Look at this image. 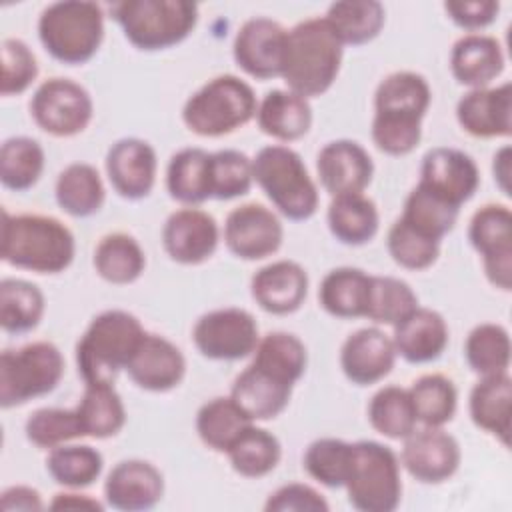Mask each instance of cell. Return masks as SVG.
I'll list each match as a JSON object with an SVG mask.
<instances>
[{
  "label": "cell",
  "instance_id": "1",
  "mask_svg": "<svg viewBox=\"0 0 512 512\" xmlns=\"http://www.w3.org/2000/svg\"><path fill=\"white\" fill-rule=\"evenodd\" d=\"M428 80L412 70H398L380 80L374 92L372 142L388 156H406L422 140V120L430 108Z\"/></svg>",
  "mask_w": 512,
  "mask_h": 512
},
{
  "label": "cell",
  "instance_id": "2",
  "mask_svg": "<svg viewBox=\"0 0 512 512\" xmlns=\"http://www.w3.org/2000/svg\"><path fill=\"white\" fill-rule=\"evenodd\" d=\"M344 44L322 16L306 18L288 30L280 78L302 98L326 94L342 66Z\"/></svg>",
  "mask_w": 512,
  "mask_h": 512
},
{
  "label": "cell",
  "instance_id": "3",
  "mask_svg": "<svg viewBox=\"0 0 512 512\" xmlns=\"http://www.w3.org/2000/svg\"><path fill=\"white\" fill-rule=\"evenodd\" d=\"M0 254L8 266L36 274L64 272L76 254L72 230L46 214L2 212Z\"/></svg>",
  "mask_w": 512,
  "mask_h": 512
},
{
  "label": "cell",
  "instance_id": "4",
  "mask_svg": "<svg viewBox=\"0 0 512 512\" xmlns=\"http://www.w3.org/2000/svg\"><path fill=\"white\" fill-rule=\"evenodd\" d=\"M146 330L140 320L120 308L96 314L76 342V368L84 384H114L126 370Z\"/></svg>",
  "mask_w": 512,
  "mask_h": 512
},
{
  "label": "cell",
  "instance_id": "5",
  "mask_svg": "<svg viewBox=\"0 0 512 512\" xmlns=\"http://www.w3.org/2000/svg\"><path fill=\"white\" fill-rule=\"evenodd\" d=\"M38 38L44 50L66 66L86 64L104 40V10L88 0L48 4L38 18Z\"/></svg>",
  "mask_w": 512,
  "mask_h": 512
},
{
  "label": "cell",
  "instance_id": "6",
  "mask_svg": "<svg viewBox=\"0 0 512 512\" xmlns=\"http://www.w3.org/2000/svg\"><path fill=\"white\" fill-rule=\"evenodd\" d=\"M252 86L234 74H220L202 84L182 106L184 126L202 138H220L256 118Z\"/></svg>",
  "mask_w": 512,
  "mask_h": 512
},
{
  "label": "cell",
  "instance_id": "7",
  "mask_svg": "<svg viewBox=\"0 0 512 512\" xmlns=\"http://www.w3.org/2000/svg\"><path fill=\"white\" fill-rule=\"evenodd\" d=\"M254 182L288 220L302 222L318 210V188L302 156L284 144H270L252 158Z\"/></svg>",
  "mask_w": 512,
  "mask_h": 512
},
{
  "label": "cell",
  "instance_id": "8",
  "mask_svg": "<svg viewBox=\"0 0 512 512\" xmlns=\"http://www.w3.org/2000/svg\"><path fill=\"white\" fill-rule=\"evenodd\" d=\"M110 14L126 40L144 52L184 42L198 24V4L188 0H122L110 4Z\"/></svg>",
  "mask_w": 512,
  "mask_h": 512
},
{
  "label": "cell",
  "instance_id": "9",
  "mask_svg": "<svg viewBox=\"0 0 512 512\" xmlns=\"http://www.w3.org/2000/svg\"><path fill=\"white\" fill-rule=\"evenodd\" d=\"M348 502L360 512H392L402 500L400 460L376 440L352 442V460L344 482Z\"/></svg>",
  "mask_w": 512,
  "mask_h": 512
},
{
  "label": "cell",
  "instance_id": "10",
  "mask_svg": "<svg viewBox=\"0 0 512 512\" xmlns=\"http://www.w3.org/2000/svg\"><path fill=\"white\" fill-rule=\"evenodd\" d=\"M64 376V356L54 342L36 340L0 354V406L4 410L46 396Z\"/></svg>",
  "mask_w": 512,
  "mask_h": 512
},
{
  "label": "cell",
  "instance_id": "11",
  "mask_svg": "<svg viewBox=\"0 0 512 512\" xmlns=\"http://www.w3.org/2000/svg\"><path fill=\"white\" fill-rule=\"evenodd\" d=\"M30 116L40 130L56 138H70L88 128L94 116L90 92L62 76L38 84L30 98Z\"/></svg>",
  "mask_w": 512,
  "mask_h": 512
},
{
  "label": "cell",
  "instance_id": "12",
  "mask_svg": "<svg viewBox=\"0 0 512 512\" xmlns=\"http://www.w3.org/2000/svg\"><path fill=\"white\" fill-rule=\"evenodd\" d=\"M258 340L256 318L236 306L210 310L202 314L192 328L196 350L216 362H236L252 356Z\"/></svg>",
  "mask_w": 512,
  "mask_h": 512
},
{
  "label": "cell",
  "instance_id": "13",
  "mask_svg": "<svg viewBox=\"0 0 512 512\" xmlns=\"http://www.w3.org/2000/svg\"><path fill=\"white\" fill-rule=\"evenodd\" d=\"M470 246L480 254L488 282L512 290V212L506 204L480 206L468 224Z\"/></svg>",
  "mask_w": 512,
  "mask_h": 512
},
{
  "label": "cell",
  "instance_id": "14",
  "mask_svg": "<svg viewBox=\"0 0 512 512\" xmlns=\"http://www.w3.org/2000/svg\"><path fill=\"white\" fill-rule=\"evenodd\" d=\"M224 244L240 260L254 262L276 254L284 240V226L276 212L258 202H246L228 212Z\"/></svg>",
  "mask_w": 512,
  "mask_h": 512
},
{
  "label": "cell",
  "instance_id": "15",
  "mask_svg": "<svg viewBox=\"0 0 512 512\" xmlns=\"http://www.w3.org/2000/svg\"><path fill=\"white\" fill-rule=\"evenodd\" d=\"M288 30L266 16L248 18L236 32L232 56L240 70L256 80H272L282 74Z\"/></svg>",
  "mask_w": 512,
  "mask_h": 512
},
{
  "label": "cell",
  "instance_id": "16",
  "mask_svg": "<svg viewBox=\"0 0 512 512\" xmlns=\"http://www.w3.org/2000/svg\"><path fill=\"white\" fill-rule=\"evenodd\" d=\"M400 466L422 484H442L452 478L462 460L458 440L442 428L424 426L406 436Z\"/></svg>",
  "mask_w": 512,
  "mask_h": 512
},
{
  "label": "cell",
  "instance_id": "17",
  "mask_svg": "<svg viewBox=\"0 0 512 512\" xmlns=\"http://www.w3.org/2000/svg\"><path fill=\"white\" fill-rule=\"evenodd\" d=\"M418 184L448 204L462 208L480 186V170L464 150L436 146L422 158Z\"/></svg>",
  "mask_w": 512,
  "mask_h": 512
},
{
  "label": "cell",
  "instance_id": "18",
  "mask_svg": "<svg viewBox=\"0 0 512 512\" xmlns=\"http://www.w3.org/2000/svg\"><path fill=\"white\" fill-rule=\"evenodd\" d=\"M220 242V228L212 214L184 206L174 210L162 226V246L172 262L196 266L210 260Z\"/></svg>",
  "mask_w": 512,
  "mask_h": 512
},
{
  "label": "cell",
  "instance_id": "19",
  "mask_svg": "<svg viewBox=\"0 0 512 512\" xmlns=\"http://www.w3.org/2000/svg\"><path fill=\"white\" fill-rule=\"evenodd\" d=\"M106 176L114 192L124 200L146 198L158 172V156L150 142L142 138H120L106 152Z\"/></svg>",
  "mask_w": 512,
  "mask_h": 512
},
{
  "label": "cell",
  "instance_id": "20",
  "mask_svg": "<svg viewBox=\"0 0 512 512\" xmlns=\"http://www.w3.org/2000/svg\"><path fill=\"white\" fill-rule=\"evenodd\" d=\"M316 172L330 196L364 192L374 176V162L356 140L338 138L324 144L316 156Z\"/></svg>",
  "mask_w": 512,
  "mask_h": 512
},
{
  "label": "cell",
  "instance_id": "21",
  "mask_svg": "<svg viewBox=\"0 0 512 512\" xmlns=\"http://www.w3.org/2000/svg\"><path fill=\"white\" fill-rule=\"evenodd\" d=\"M164 496V476L148 460L128 458L118 462L106 476L104 500L122 512L152 510Z\"/></svg>",
  "mask_w": 512,
  "mask_h": 512
},
{
  "label": "cell",
  "instance_id": "22",
  "mask_svg": "<svg viewBox=\"0 0 512 512\" xmlns=\"http://www.w3.org/2000/svg\"><path fill=\"white\" fill-rule=\"evenodd\" d=\"M126 372L142 390L168 392L184 380L186 358L168 338L146 332L134 350Z\"/></svg>",
  "mask_w": 512,
  "mask_h": 512
},
{
  "label": "cell",
  "instance_id": "23",
  "mask_svg": "<svg viewBox=\"0 0 512 512\" xmlns=\"http://www.w3.org/2000/svg\"><path fill=\"white\" fill-rule=\"evenodd\" d=\"M456 120L474 138H508L512 134V84L468 90L456 104Z\"/></svg>",
  "mask_w": 512,
  "mask_h": 512
},
{
  "label": "cell",
  "instance_id": "24",
  "mask_svg": "<svg viewBox=\"0 0 512 512\" xmlns=\"http://www.w3.org/2000/svg\"><path fill=\"white\" fill-rule=\"evenodd\" d=\"M396 362L392 336L370 326L352 332L340 348V368L356 386H372L384 380Z\"/></svg>",
  "mask_w": 512,
  "mask_h": 512
},
{
  "label": "cell",
  "instance_id": "25",
  "mask_svg": "<svg viewBox=\"0 0 512 512\" xmlns=\"http://www.w3.org/2000/svg\"><path fill=\"white\" fill-rule=\"evenodd\" d=\"M308 272L294 260H274L254 272L250 280L252 300L268 314L296 312L308 296Z\"/></svg>",
  "mask_w": 512,
  "mask_h": 512
},
{
  "label": "cell",
  "instance_id": "26",
  "mask_svg": "<svg viewBox=\"0 0 512 512\" xmlns=\"http://www.w3.org/2000/svg\"><path fill=\"white\" fill-rule=\"evenodd\" d=\"M394 328L392 342L396 356L408 364H428L442 356L450 330L444 316L432 308H414Z\"/></svg>",
  "mask_w": 512,
  "mask_h": 512
},
{
  "label": "cell",
  "instance_id": "27",
  "mask_svg": "<svg viewBox=\"0 0 512 512\" xmlns=\"http://www.w3.org/2000/svg\"><path fill=\"white\" fill-rule=\"evenodd\" d=\"M450 72L470 90L490 86L504 72L502 44L482 32L460 36L450 50Z\"/></svg>",
  "mask_w": 512,
  "mask_h": 512
},
{
  "label": "cell",
  "instance_id": "28",
  "mask_svg": "<svg viewBox=\"0 0 512 512\" xmlns=\"http://www.w3.org/2000/svg\"><path fill=\"white\" fill-rule=\"evenodd\" d=\"M292 384L254 366L252 362L234 378L230 396L248 414L250 420H274L292 398Z\"/></svg>",
  "mask_w": 512,
  "mask_h": 512
},
{
  "label": "cell",
  "instance_id": "29",
  "mask_svg": "<svg viewBox=\"0 0 512 512\" xmlns=\"http://www.w3.org/2000/svg\"><path fill=\"white\" fill-rule=\"evenodd\" d=\"M468 412L480 430L498 438L504 446L510 444L512 416V378L508 372L480 376L468 396Z\"/></svg>",
  "mask_w": 512,
  "mask_h": 512
},
{
  "label": "cell",
  "instance_id": "30",
  "mask_svg": "<svg viewBox=\"0 0 512 512\" xmlns=\"http://www.w3.org/2000/svg\"><path fill=\"white\" fill-rule=\"evenodd\" d=\"M256 124L260 132L278 142L300 140L312 126L310 102L288 88H274L258 102Z\"/></svg>",
  "mask_w": 512,
  "mask_h": 512
},
{
  "label": "cell",
  "instance_id": "31",
  "mask_svg": "<svg viewBox=\"0 0 512 512\" xmlns=\"http://www.w3.org/2000/svg\"><path fill=\"white\" fill-rule=\"evenodd\" d=\"M372 274L354 266L332 268L320 282L318 302L334 318H364L368 308Z\"/></svg>",
  "mask_w": 512,
  "mask_h": 512
},
{
  "label": "cell",
  "instance_id": "32",
  "mask_svg": "<svg viewBox=\"0 0 512 512\" xmlns=\"http://www.w3.org/2000/svg\"><path fill=\"white\" fill-rule=\"evenodd\" d=\"M330 234L344 246L368 244L380 228L376 202L364 192L332 196L326 212Z\"/></svg>",
  "mask_w": 512,
  "mask_h": 512
},
{
  "label": "cell",
  "instance_id": "33",
  "mask_svg": "<svg viewBox=\"0 0 512 512\" xmlns=\"http://www.w3.org/2000/svg\"><path fill=\"white\" fill-rule=\"evenodd\" d=\"M54 198L60 210L68 216L88 218L104 206L106 188L96 166L88 162H72L58 174Z\"/></svg>",
  "mask_w": 512,
  "mask_h": 512
},
{
  "label": "cell",
  "instance_id": "34",
  "mask_svg": "<svg viewBox=\"0 0 512 512\" xmlns=\"http://www.w3.org/2000/svg\"><path fill=\"white\" fill-rule=\"evenodd\" d=\"M210 154L198 146L172 154L166 166V190L172 200L184 206H198L210 200Z\"/></svg>",
  "mask_w": 512,
  "mask_h": 512
},
{
  "label": "cell",
  "instance_id": "35",
  "mask_svg": "<svg viewBox=\"0 0 512 512\" xmlns=\"http://www.w3.org/2000/svg\"><path fill=\"white\" fill-rule=\"evenodd\" d=\"M92 264L102 280L124 286L142 276L146 254L134 236L126 232H110L96 244Z\"/></svg>",
  "mask_w": 512,
  "mask_h": 512
},
{
  "label": "cell",
  "instance_id": "36",
  "mask_svg": "<svg viewBox=\"0 0 512 512\" xmlns=\"http://www.w3.org/2000/svg\"><path fill=\"white\" fill-rule=\"evenodd\" d=\"M74 410L88 438H112L126 424V408L114 384H84L82 398Z\"/></svg>",
  "mask_w": 512,
  "mask_h": 512
},
{
  "label": "cell",
  "instance_id": "37",
  "mask_svg": "<svg viewBox=\"0 0 512 512\" xmlns=\"http://www.w3.org/2000/svg\"><path fill=\"white\" fill-rule=\"evenodd\" d=\"M254 420L232 400V396H216L204 402L196 412V432L204 446L226 454L234 440Z\"/></svg>",
  "mask_w": 512,
  "mask_h": 512
},
{
  "label": "cell",
  "instance_id": "38",
  "mask_svg": "<svg viewBox=\"0 0 512 512\" xmlns=\"http://www.w3.org/2000/svg\"><path fill=\"white\" fill-rule=\"evenodd\" d=\"M324 18L344 46H362L382 32L386 10L376 0H344L330 4Z\"/></svg>",
  "mask_w": 512,
  "mask_h": 512
},
{
  "label": "cell",
  "instance_id": "39",
  "mask_svg": "<svg viewBox=\"0 0 512 512\" xmlns=\"http://www.w3.org/2000/svg\"><path fill=\"white\" fill-rule=\"evenodd\" d=\"M252 364L294 386L306 372L308 352L296 334L276 330L258 340Z\"/></svg>",
  "mask_w": 512,
  "mask_h": 512
},
{
  "label": "cell",
  "instance_id": "40",
  "mask_svg": "<svg viewBox=\"0 0 512 512\" xmlns=\"http://www.w3.org/2000/svg\"><path fill=\"white\" fill-rule=\"evenodd\" d=\"M46 310L42 290L22 278H2L0 282V326L8 334L34 330Z\"/></svg>",
  "mask_w": 512,
  "mask_h": 512
},
{
  "label": "cell",
  "instance_id": "41",
  "mask_svg": "<svg viewBox=\"0 0 512 512\" xmlns=\"http://www.w3.org/2000/svg\"><path fill=\"white\" fill-rule=\"evenodd\" d=\"M230 466L244 478L268 476L282 458L280 440L254 422L234 440L226 452Z\"/></svg>",
  "mask_w": 512,
  "mask_h": 512
},
{
  "label": "cell",
  "instance_id": "42",
  "mask_svg": "<svg viewBox=\"0 0 512 512\" xmlns=\"http://www.w3.org/2000/svg\"><path fill=\"white\" fill-rule=\"evenodd\" d=\"M104 468L100 450L90 444H60L46 456V470L52 480L70 490L92 486Z\"/></svg>",
  "mask_w": 512,
  "mask_h": 512
},
{
  "label": "cell",
  "instance_id": "43",
  "mask_svg": "<svg viewBox=\"0 0 512 512\" xmlns=\"http://www.w3.org/2000/svg\"><path fill=\"white\" fill-rule=\"evenodd\" d=\"M416 420L422 426L442 428L448 424L458 408V390L454 382L440 374H422L408 388Z\"/></svg>",
  "mask_w": 512,
  "mask_h": 512
},
{
  "label": "cell",
  "instance_id": "44",
  "mask_svg": "<svg viewBox=\"0 0 512 512\" xmlns=\"http://www.w3.org/2000/svg\"><path fill=\"white\" fill-rule=\"evenodd\" d=\"M46 164L44 148L30 136H12L0 148V182L12 192H26L40 180Z\"/></svg>",
  "mask_w": 512,
  "mask_h": 512
},
{
  "label": "cell",
  "instance_id": "45",
  "mask_svg": "<svg viewBox=\"0 0 512 512\" xmlns=\"http://www.w3.org/2000/svg\"><path fill=\"white\" fill-rule=\"evenodd\" d=\"M458 214L460 208L448 204L424 186L416 184L408 192L402 206V214L398 218L416 232L442 242V238L454 230Z\"/></svg>",
  "mask_w": 512,
  "mask_h": 512
},
{
  "label": "cell",
  "instance_id": "46",
  "mask_svg": "<svg viewBox=\"0 0 512 512\" xmlns=\"http://www.w3.org/2000/svg\"><path fill=\"white\" fill-rule=\"evenodd\" d=\"M366 414L370 426L390 440H404L418 424L408 388L400 386H382L374 392Z\"/></svg>",
  "mask_w": 512,
  "mask_h": 512
},
{
  "label": "cell",
  "instance_id": "47",
  "mask_svg": "<svg viewBox=\"0 0 512 512\" xmlns=\"http://www.w3.org/2000/svg\"><path fill=\"white\" fill-rule=\"evenodd\" d=\"M510 350L508 330L494 322L474 326L464 342V358L470 370L478 376L508 372Z\"/></svg>",
  "mask_w": 512,
  "mask_h": 512
},
{
  "label": "cell",
  "instance_id": "48",
  "mask_svg": "<svg viewBox=\"0 0 512 512\" xmlns=\"http://www.w3.org/2000/svg\"><path fill=\"white\" fill-rule=\"evenodd\" d=\"M414 308H418V296L406 280L396 276H372L364 318L374 324L396 326Z\"/></svg>",
  "mask_w": 512,
  "mask_h": 512
},
{
  "label": "cell",
  "instance_id": "49",
  "mask_svg": "<svg viewBox=\"0 0 512 512\" xmlns=\"http://www.w3.org/2000/svg\"><path fill=\"white\" fill-rule=\"evenodd\" d=\"M352 460V442L318 438L308 444L302 464L308 476L326 488H344Z\"/></svg>",
  "mask_w": 512,
  "mask_h": 512
},
{
  "label": "cell",
  "instance_id": "50",
  "mask_svg": "<svg viewBox=\"0 0 512 512\" xmlns=\"http://www.w3.org/2000/svg\"><path fill=\"white\" fill-rule=\"evenodd\" d=\"M252 158L234 148L210 154V200H234L250 192Z\"/></svg>",
  "mask_w": 512,
  "mask_h": 512
},
{
  "label": "cell",
  "instance_id": "51",
  "mask_svg": "<svg viewBox=\"0 0 512 512\" xmlns=\"http://www.w3.org/2000/svg\"><path fill=\"white\" fill-rule=\"evenodd\" d=\"M24 432L28 442L42 450H52L60 444L84 438L76 410L56 406L34 410L24 424Z\"/></svg>",
  "mask_w": 512,
  "mask_h": 512
},
{
  "label": "cell",
  "instance_id": "52",
  "mask_svg": "<svg viewBox=\"0 0 512 512\" xmlns=\"http://www.w3.org/2000/svg\"><path fill=\"white\" fill-rule=\"evenodd\" d=\"M386 248L390 258L406 270H426L436 264L440 256V242L432 240L414 228H410L400 218L394 220L386 234Z\"/></svg>",
  "mask_w": 512,
  "mask_h": 512
},
{
  "label": "cell",
  "instance_id": "53",
  "mask_svg": "<svg viewBox=\"0 0 512 512\" xmlns=\"http://www.w3.org/2000/svg\"><path fill=\"white\" fill-rule=\"evenodd\" d=\"M0 56V94L8 98L26 92L38 78V62L30 46L20 38H4L0 44Z\"/></svg>",
  "mask_w": 512,
  "mask_h": 512
},
{
  "label": "cell",
  "instance_id": "54",
  "mask_svg": "<svg viewBox=\"0 0 512 512\" xmlns=\"http://www.w3.org/2000/svg\"><path fill=\"white\" fill-rule=\"evenodd\" d=\"M266 512H328L326 498L312 486L290 482L276 488L264 502Z\"/></svg>",
  "mask_w": 512,
  "mask_h": 512
},
{
  "label": "cell",
  "instance_id": "55",
  "mask_svg": "<svg viewBox=\"0 0 512 512\" xmlns=\"http://www.w3.org/2000/svg\"><path fill=\"white\" fill-rule=\"evenodd\" d=\"M448 18L468 34H476L496 22L500 2L496 0H452L444 2Z\"/></svg>",
  "mask_w": 512,
  "mask_h": 512
},
{
  "label": "cell",
  "instance_id": "56",
  "mask_svg": "<svg viewBox=\"0 0 512 512\" xmlns=\"http://www.w3.org/2000/svg\"><path fill=\"white\" fill-rule=\"evenodd\" d=\"M0 506L4 512H14V510H24V512H38L44 508L42 496L36 488L26 486V484H16L8 486L2 496H0Z\"/></svg>",
  "mask_w": 512,
  "mask_h": 512
},
{
  "label": "cell",
  "instance_id": "57",
  "mask_svg": "<svg viewBox=\"0 0 512 512\" xmlns=\"http://www.w3.org/2000/svg\"><path fill=\"white\" fill-rule=\"evenodd\" d=\"M50 510H90V512H102L104 504L92 498L90 494H80V492H58L54 494L52 502L48 504Z\"/></svg>",
  "mask_w": 512,
  "mask_h": 512
},
{
  "label": "cell",
  "instance_id": "58",
  "mask_svg": "<svg viewBox=\"0 0 512 512\" xmlns=\"http://www.w3.org/2000/svg\"><path fill=\"white\" fill-rule=\"evenodd\" d=\"M510 160H512V152L510 146H502L494 158H492V174H494V182L498 184V188L502 190V194L510 196Z\"/></svg>",
  "mask_w": 512,
  "mask_h": 512
}]
</instances>
